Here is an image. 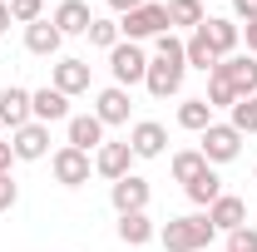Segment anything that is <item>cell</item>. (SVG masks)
Segmentation results:
<instances>
[{"label": "cell", "instance_id": "19", "mask_svg": "<svg viewBox=\"0 0 257 252\" xmlns=\"http://www.w3.org/2000/svg\"><path fill=\"white\" fill-rule=\"evenodd\" d=\"M55 89H60L64 99L89 94V60H60L55 64Z\"/></svg>", "mask_w": 257, "mask_h": 252}, {"label": "cell", "instance_id": "29", "mask_svg": "<svg viewBox=\"0 0 257 252\" xmlns=\"http://www.w3.org/2000/svg\"><path fill=\"white\" fill-rule=\"evenodd\" d=\"M203 99H208L213 109H232V104H237V89H232L223 74L213 69V74H208V94H203Z\"/></svg>", "mask_w": 257, "mask_h": 252}, {"label": "cell", "instance_id": "9", "mask_svg": "<svg viewBox=\"0 0 257 252\" xmlns=\"http://www.w3.org/2000/svg\"><path fill=\"white\" fill-rule=\"evenodd\" d=\"M128 149H134V158H159L168 149V129L159 119H139V124L128 129Z\"/></svg>", "mask_w": 257, "mask_h": 252}, {"label": "cell", "instance_id": "6", "mask_svg": "<svg viewBox=\"0 0 257 252\" xmlns=\"http://www.w3.org/2000/svg\"><path fill=\"white\" fill-rule=\"evenodd\" d=\"M50 168H55V183H64V188H84L89 183V173H94V158L84 154V149H55V158H50Z\"/></svg>", "mask_w": 257, "mask_h": 252}, {"label": "cell", "instance_id": "36", "mask_svg": "<svg viewBox=\"0 0 257 252\" xmlns=\"http://www.w3.org/2000/svg\"><path fill=\"white\" fill-rule=\"evenodd\" d=\"M10 30V0H0V35Z\"/></svg>", "mask_w": 257, "mask_h": 252}, {"label": "cell", "instance_id": "23", "mask_svg": "<svg viewBox=\"0 0 257 252\" xmlns=\"http://www.w3.org/2000/svg\"><path fill=\"white\" fill-rule=\"evenodd\" d=\"M183 193H188V198L198 203V208H213V203L223 198V178H218L213 168H203V173H198L193 183H183Z\"/></svg>", "mask_w": 257, "mask_h": 252}, {"label": "cell", "instance_id": "8", "mask_svg": "<svg viewBox=\"0 0 257 252\" xmlns=\"http://www.w3.org/2000/svg\"><path fill=\"white\" fill-rule=\"evenodd\" d=\"M10 149H15V158L20 163H40V158L50 154V124H25V129H15L10 134Z\"/></svg>", "mask_w": 257, "mask_h": 252}, {"label": "cell", "instance_id": "15", "mask_svg": "<svg viewBox=\"0 0 257 252\" xmlns=\"http://www.w3.org/2000/svg\"><path fill=\"white\" fill-rule=\"evenodd\" d=\"M208 222H213L218 232H237V227H247V203H242L237 193H223V198L208 208Z\"/></svg>", "mask_w": 257, "mask_h": 252}, {"label": "cell", "instance_id": "16", "mask_svg": "<svg viewBox=\"0 0 257 252\" xmlns=\"http://www.w3.org/2000/svg\"><path fill=\"white\" fill-rule=\"evenodd\" d=\"M198 30L208 35V45L218 50V60H227V55H237V40H242V30H237V25H232L227 15H208V20H203Z\"/></svg>", "mask_w": 257, "mask_h": 252}, {"label": "cell", "instance_id": "5", "mask_svg": "<svg viewBox=\"0 0 257 252\" xmlns=\"http://www.w3.org/2000/svg\"><path fill=\"white\" fill-rule=\"evenodd\" d=\"M198 154L208 158L213 168H218V163H232V158L242 154V134H237L232 124H218V119H213V124L203 129V144H198Z\"/></svg>", "mask_w": 257, "mask_h": 252}, {"label": "cell", "instance_id": "21", "mask_svg": "<svg viewBox=\"0 0 257 252\" xmlns=\"http://www.w3.org/2000/svg\"><path fill=\"white\" fill-rule=\"evenodd\" d=\"M154 237H159V227H154L149 213H124V218H119V242H124V247H144V242H154Z\"/></svg>", "mask_w": 257, "mask_h": 252}, {"label": "cell", "instance_id": "26", "mask_svg": "<svg viewBox=\"0 0 257 252\" xmlns=\"http://www.w3.org/2000/svg\"><path fill=\"white\" fill-rule=\"evenodd\" d=\"M168 168H173V178H178V183H193V178H198L203 168H213V163H208V158L198 154V149H178Z\"/></svg>", "mask_w": 257, "mask_h": 252}, {"label": "cell", "instance_id": "7", "mask_svg": "<svg viewBox=\"0 0 257 252\" xmlns=\"http://www.w3.org/2000/svg\"><path fill=\"white\" fill-rule=\"evenodd\" d=\"M109 203H114L119 218H124V213H144V208H149V178L124 173L119 183H109Z\"/></svg>", "mask_w": 257, "mask_h": 252}, {"label": "cell", "instance_id": "24", "mask_svg": "<svg viewBox=\"0 0 257 252\" xmlns=\"http://www.w3.org/2000/svg\"><path fill=\"white\" fill-rule=\"evenodd\" d=\"M208 124H213V104H208V99H183V104H178V129L203 134Z\"/></svg>", "mask_w": 257, "mask_h": 252}, {"label": "cell", "instance_id": "34", "mask_svg": "<svg viewBox=\"0 0 257 252\" xmlns=\"http://www.w3.org/2000/svg\"><path fill=\"white\" fill-rule=\"evenodd\" d=\"M139 5H149V0H109V10H114V15H119V20H124V15H134V10H139Z\"/></svg>", "mask_w": 257, "mask_h": 252}, {"label": "cell", "instance_id": "25", "mask_svg": "<svg viewBox=\"0 0 257 252\" xmlns=\"http://www.w3.org/2000/svg\"><path fill=\"white\" fill-rule=\"evenodd\" d=\"M203 20H208L203 0H168V30H173V25H183V30H198Z\"/></svg>", "mask_w": 257, "mask_h": 252}, {"label": "cell", "instance_id": "2", "mask_svg": "<svg viewBox=\"0 0 257 252\" xmlns=\"http://www.w3.org/2000/svg\"><path fill=\"white\" fill-rule=\"evenodd\" d=\"M213 237H218V227L208 222V213H183V218H168L159 227L163 252H203Z\"/></svg>", "mask_w": 257, "mask_h": 252}, {"label": "cell", "instance_id": "33", "mask_svg": "<svg viewBox=\"0 0 257 252\" xmlns=\"http://www.w3.org/2000/svg\"><path fill=\"white\" fill-rule=\"evenodd\" d=\"M232 15L252 25V20H257V0H232Z\"/></svg>", "mask_w": 257, "mask_h": 252}, {"label": "cell", "instance_id": "35", "mask_svg": "<svg viewBox=\"0 0 257 252\" xmlns=\"http://www.w3.org/2000/svg\"><path fill=\"white\" fill-rule=\"evenodd\" d=\"M10 163H15V149H10V144H0V178L10 173Z\"/></svg>", "mask_w": 257, "mask_h": 252}, {"label": "cell", "instance_id": "20", "mask_svg": "<svg viewBox=\"0 0 257 252\" xmlns=\"http://www.w3.org/2000/svg\"><path fill=\"white\" fill-rule=\"evenodd\" d=\"M99 144H104V124H99L94 114H74V119H69V149L94 154Z\"/></svg>", "mask_w": 257, "mask_h": 252}, {"label": "cell", "instance_id": "18", "mask_svg": "<svg viewBox=\"0 0 257 252\" xmlns=\"http://www.w3.org/2000/svg\"><path fill=\"white\" fill-rule=\"evenodd\" d=\"M64 45V35L55 30V20H35V25H25V50L30 55H40V60H55Z\"/></svg>", "mask_w": 257, "mask_h": 252}, {"label": "cell", "instance_id": "1", "mask_svg": "<svg viewBox=\"0 0 257 252\" xmlns=\"http://www.w3.org/2000/svg\"><path fill=\"white\" fill-rule=\"evenodd\" d=\"M183 74H188V60H183V40L173 30H163L154 40V60H149V79H144V89L154 99H173L183 89Z\"/></svg>", "mask_w": 257, "mask_h": 252}, {"label": "cell", "instance_id": "37", "mask_svg": "<svg viewBox=\"0 0 257 252\" xmlns=\"http://www.w3.org/2000/svg\"><path fill=\"white\" fill-rule=\"evenodd\" d=\"M247 55H257V20L247 25Z\"/></svg>", "mask_w": 257, "mask_h": 252}, {"label": "cell", "instance_id": "11", "mask_svg": "<svg viewBox=\"0 0 257 252\" xmlns=\"http://www.w3.org/2000/svg\"><path fill=\"white\" fill-rule=\"evenodd\" d=\"M218 74L237 89V99L257 94V55H227V60L218 64Z\"/></svg>", "mask_w": 257, "mask_h": 252}, {"label": "cell", "instance_id": "12", "mask_svg": "<svg viewBox=\"0 0 257 252\" xmlns=\"http://www.w3.org/2000/svg\"><path fill=\"white\" fill-rule=\"evenodd\" d=\"M128 109H134V99H128V89H119V84H109V89L94 94V119L104 129L109 124H128Z\"/></svg>", "mask_w": 257, "mask_h": 252}, {"label": "cell", "instance_id": "27", "mask_svg": "<svg viewBox=\"0 0 257 252\" xmlns=\"http://www.w3.org/2000/svg\"><path fill=\"white\" fill-rule=\"evenodd\" d=\"M227 114H232V119H227V124L237 129V134H242V139H247V134H257V94H247V99H237V104H232V109H227Z\"/></svg>", "mask_w": 257, "mask_h": 252}, {"label": "cell", "instance_id": "28", "mask_svg": "<svg viewBox=\"0 0 257 252\" xmlns=\"http://www.w3.org/2000/svg\"><path fill=\"white\" fill-rule=\"evenodd\" d=\"M119 40H124V35H119V20H104V15H94V25H89V45L109 55Z\"/></svg>", "mask_w": 257, "mask_h": 252}, {"label": "cell", "instance_id": "30", "mask_svg": "<svg viewBox=\"0 0 257 252\" xmlns=\"http://www.w3.org/2000/svg\"><path fill=\"white\" fill-rule=\"evenodd\" d=\"M10 20H20V25L45 20V0H10Z\"/></svg>", "mask_w": 257, "mask_h": 252}, {"label": "cell", "instance_id": "10", "mask_svg": "<svg viewBox=\"0 0 257 252\" xmlns=\"http://www.w3.org/2000/svg\"><path fill=\"white\" fill-rule=\"evenodd\" d=\"M128 163H134L128 139H124V144H109V139H104V144L94 149V173H99V178H109V183H119V178H124Z\"/></svg>", "mask_w": 257, "mask_h": 252}, {"label": "cell", "instance_id": "32", "mask_svg": "<svg viewBox=\"0 0 257 252\" xmlns=\"http://www.w3.org/2000/svg\"><path fill=\"white\" fill-rule=\"evenodd\" d=\"M15 203H20V183H15V178L5 173V178H0V213H10Z\"/></svg>", "mask_w": 257, "mask_h": 252}, {"label": "cell", "instance_id": "13", "mask_svg": "<svg viewBox=\"0 0 257 252\" xmlns=\"http://www.w3.org/2000/svg\"><path fill=\"white\" fill-rule=\"evenodd\" d=\"M30 119H35V114H30V89H15V84L0 89V129L15 134V129L30 124Z\"/></svg>", "mask_w": 257, "mask_h": 252}, {"label": "cell", "instance_id": "4", "mask_svg": "<svg viewBox=\"0 0 257 252\" xmlns=\"http://www.w3.org/2000/svg\"><path fill=\"white\" fill-rule=\"evenodd\" d=\"M163 30H168V5H154V0H149V5H139L134 15L119 20V35L134 40V45H139V40H159Z\"/></svg>", "mask_w": 257, "mask_h": 252}, {"label": "cell", "instance_id": "14", "mask_svg": "<svg viewBox=\"0 0 257 252\" xmlns=\"http://www.w3.org/2000/svg\"><path fill=\"white\" fill-rule=\"evenodd\" d=\"M30 114H35V124H60V119H69V99L55 84H45V89L30 94Z\"/></svg>", "mask_w": 257, "mask_h": 252}, {"label": "cell", "instance_id": "22", "mask_svg": "<svg viewBox=\"0 0 257 252\" xmlns=\"http://www.w3.org/2000/svg\"><path fill=\"white\" fill-rule=\"evenodd\" d=\"M183 60H188V69H203V74H213V69H218V50H213V45H208V35L203 30H193L188 40H183Z\"/></svg>", "mask_w": 257, "mask_h": 252}, {"label": "cell", "instance_id": "17", "mask_svg": "<svg viewBox=\"0 0 257 252\" xmlns=\"http://www.w3.org/2000/svg\"><path fill=\"white\" fill-rule=\"evenodd\" d=\"M50 20H55V30H60V35H89V25H94V15H89L84 0H60Z\"/></svg>", "mask_w": 257, "mask_h": 252}, {"label": "cell", "instance_id": "31", "mask_svg": "<svg viewBox=\"0 0 257 252\" xmlns=\"http://www.w3.org/2000/svg\"><path fill=\"white\" fill-rule=\"evenodd\" d=\"M227 252H257V227H237V232H227Z\"/></svg>", "mask_w": 257, "mask_h": 252}, {"label": "cell", "instance_id": "3", "mask_svg": "<svg viewBox=\"0 0 257 252\" xmlns=\"http://www.w3.org/2000/svg\"><path fill=\"white\" fill-rule=\"evenodd\" d=\"M109 74H114V84H119V89L144 84V79H149V55H144V45L119 40V45L109 50Z\"/></svg>", "mask_w": 257, "mask_h": 252}, {"label": "cell", "instance_id": "38", "mask_svg": "<svg viewBox=\"0 0 257 252\" xmlns=\"http://www.w3.org/2000/svg\"><path fill=\"white\" fill-rule=\"evenodd\" d=\"M252 178H257V168H252Z\"/></svg>", "mask_w": 257, "mask_h": 252}]
</instances>
